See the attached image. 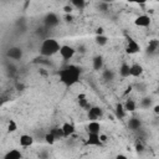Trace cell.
Returning <instances> with one entry per match:
<instances>
[{"label": "cell", "mask_w": 159, "mask_h": 159, "mask_svg": "<svg viewBox=\"0 0 159 159\" xmlns=\"http://www.w3.org/2000/svg\"><path fill=\"white\" fill-rule=\"evenodd\" d=\"M125 51H127V53H130V55L137 53V52L140 51V45L135 40H133L132 37H127V47H125Z\"/></svg>", "instance_id": "cell-5"}, {"label": "cell", "mask_w": 159, "mask_h": 159, "mask_svg": "<svg viewBox=\"0 0 159 159\" xmlns=\"http://www.w3.org/2000/svg\"><path fill=\"white\" fill-rule=\"evenodd\" d=\"M71 5H72V7H76L78 10H83L86 6V1L84 0H72Z\"/></svg>", "instance_id": "cell-21"}, {"label": "cell", "mask_w": 159, "mask_h": 159, "mask_svg": "<svg viewBox=\"0 0 159 159\" xmlns=\"http://www.w3.org/2000/svg\"><path fill=\"white\" fill-rule=\"evenodd\" d=\"M92 67L94 71H99L103 68V57L101 55H97L92 60Z\"/></svg>", "instance_id": "cell-14"}, {"label": "cell", "mask_w": 159, "mask_h": 159, "mask_svg": "<svg viewBox=\"0 0 159 159\" xmlns=\"http://www.w3.org/2000/svg\"><path fill=\"white\" fill-rule=\"evenodd\" d=\"M119 75H120V77H123V78L130 77V67H129L128 63L123 62V63L120 65V67H119Z\"/></svg>", "instance_id": "cell-17"}, {"label": "cell", "mask_w": 159, "mask_h": 159, "mask_svg": "<svg viewBox=\"0 0 159 159\" xmlns=\"http://www.w3.org/2000/svg\"><path fill=\"white\" fill-rule=\"evenodd\" d=\"M39 158H40V159H47V158H48V153H47V152H41V153L39 154Z\"/></svg>", "instance_id": "cell-31"}, {"label": "cell", "mask_w": 159, "mask_h": 159, "mask_svg": "<svg viewBox=\"0 0 159 159\" xmlns=\"http://www.w3.org/2000/svg\"><path fill=\"white\" fill-rule=\"evenodd\" d=\"M107 140H108V137H107L106 134H101V133H99V142H101L102 144H104V143H107Z\"/></svg>", "instance_id": "cell-29"}, {"label": "cell", "mask_w": 159, "mask_h": 159, "mask_svg": "<svg viewBox=\"0 0 159 159\" xmlns=\"http://www.w3.org/2000/svg\"><path fill=\"white\" fill-rule=\"evenodd\" d=\"M72 15H66V21H72Z\"/></svg>", "instance_id": "cell-35"}, {"label": "cell", "mask_w": 159, "mask_h": 159, "mask_svg": "<svg viewBox=\"0 0 159 159\" xmlns=\"http://www.w3.org/2000/svg\"><path fill=\"white\" fill-rule=\"evenodd\" d=\"M58 52H60V55H61V57L63 60H71L75 56L76 50L72 46H70V45H61Z\"/></svg>", "instance_id": "cell-3"}, {"label": "cell", "mask_w": 159, "mask_h": 159, "mask_svg": "<svg viewBox=\"0 0 159 159\" xmlns=\"http://www.w3.org/2000/svg\"><path fill=\"white\" fill-rule=\"evenodd\" d=\"M96 35H104V34H103V29H102V27H98L97 31H96Z\"/></svg>", "instance_id": "cell-34"}, {"label": "cell", "mask_w": 159, "mask_h": 159, "mask_svg": "<svg viewBox=\"0 0 159 159\" xmlns=\"http://www.w3.org/2000/svg\"><path fill=\"white\" fill-rule=\"evenodd\" d=\"M130 67V76L132 77H139V76H142L143 75V67H142V65H139V63H133V65H130L129 66Z\"/></svg>", "instance_id": "cell-12"}, {"label": "cell", "mask_w": 159, "mask_h": 159, "mask_svg": "<svg viewBox=\"0 0 159 159\" xmlns=\"http://www.w3.org/2000/svg\"><path fill=\"white\" fill-rule=\"evenodd\" d=\"M78 104H80V107H81V108H86L87 111L92 107V106L88 103V101L86 99V97H84V98H78Z\"/></svg>", "instance_id": "cell-25"}, {"label": "cell", "mask_w": 159, "mask_h": 159, "mask_svg": "<svg viewBox=\"0 0 159 159\" xmlns=\"http://www.w3.org/2000/svg\"><path fill=\"white\" fill-rule=\"evenodd\" d=\"M32 144H34V138L30 134H22V135H20V145L21 147L27 148V147H31Z\"/></svg>", "instance_id": "cell-11"}, {"label": "cell", "mask_w": 159, "mask_h": 159, "mask_svg": "<svg viewBox=\"0 0 159 159\" xmlns=\"http://www.w3.org/2000/svg\"><path fill=\"white\" fill-rule=\"evenodd\" d=\"M114 113H116V117H117L118 119H122V118L125 117V113H127V112L124 111L122 103H117V104H116V108H114Z\"/></svg>", "instance_id": "cell-19"}, {"label": "cell", "mask_w": 159, "mask_h": 159, "mask_svg": "<svg viewBox=\"0 0 159 159\" xmlns=\"http://www.w3.org/2000/svg\"><path fill=\"white\" fill-rule=\"evenodd\" d=\"M45 142L47 143V144H50V145H52L55 142H56V139H55V137H53V134L50 132V133H47V134H45Z\"/></svg>", "instance_id": "cell-27"}, {"label": "cell", "mask_w": 159, "mask_h": 159, "mask_svg": "<svg viewBox=\"0 0 159 159\" xmlns=\"http://www.w3.org/2000/svg\"><path fill=\"white\" fill-rule=\"evenodd\" d=\"M21 158H22V154H21V152L19 149H10L4 155L2 159H21Z\"/></svg>", "instance_id": "cell-15"}, {"label": "cell", "mask_w": 159, "mask_h": 159, "mask_svg": "<svg viewBox=\"0 0 159 159\" xmlns=\"http://www.w3.org/2000/svg\"><path fill=\"white\" fill-rule=\"evenodd\" d=\"M6 55H7V57H10L12 60H20L22 57V50L20 47H11V48H9Z\"/></svg>", "instance_id": "cell-9"}, {"label": "cell", "mask_w": 159, "mask_h": 159, "mask_svg": "<svg viewBox=\"0 0 159 159\" xmlns=\"http://www.w3.org/2000/svg\"><path fill=\"white\" fill-rule=\"evenodd\" d=\"M94 42H96L98 46H104V45H107V42H108V37H107L106 35H96Z\"/></svg>", "instance_id": "cell-20"}, {"label": "cell", "mask_w": 159, "mask_h": 159, "mask_svg": "<svg viewBox=\"0 0 159 159\" xmlns=\"http://www.w3.org/2000/svg\"><path fill=\"white\" fill-rule=\"evenodd\" d=\"M16 129H17V123L14 119H10L9 123H7V132L14 133V132H16Z\"/></svg>", "instance_id": "cell-24"}, {"label": "cell", "mask_w": 159, "mask_h": 159, "mask_svg": "<svg viewBox=\"0 0 159 159\" xmlns=\"http://www.w3.org/2000/svg\"><path fill=\"white\" fill-rule=\"evenodd\" d=\"M135 149H137V152H138V153H142V152H143V145L138 143V144L135 145Z\"/></svg>", "instance_id": "cell-32"}, {"label": "cell", "mask_w": 159, "mask_h": 159, "mask_svg": "<svg viewBox=\"0 0 159 159\" xmlns=\"http://www.w3.org/2000/svg\"><path fill=\"white\" fill-rule=\"evenodd\" d=\"M116 159H128V157L124 155V154H117L116 155Z\"/></svg>", "instance_id": "cell-33"}, {"label": "cell", "mask_w": 159, "mask_h": 159, "mask_svg": "<svg viewBox=\"0 0 159 159\" xmlns=\"http://www.w3.org/2000/svg\"><path fill=\"white\" fill-rule=\"evenodd\" d=\"M61 45L58 43L57 40L55 39H46L42 41L41 46H40V55L43 57H50L53 56L55 53H57L60 51Z\"/></svg>", "instance_id": "cell-2"}, {"label": "cell", "mask_w": 159, "mask_h": 159, "mask_svg": "<svg viewBox=\"0 0 159 159\" xmlns=\"http://www.w3.org/2000/svg\"><path fill=\"white\" fill-rule=\"evenodd\" d=\"M102 116H103V109H102L101 107H98V106H93V107H91V108L87 111V117H88L89 122L97 120V119H99Z\"/></svg>", "instance_id": "cell-4"}, {"label": "cell", "mask_w": 159, "mask_h": 159, "mask_svg": "<svg viewBox=\"0 0 159 159\" xmlns=\"http://www.w3.org/2000/svg\"><path fill=\"white\" fill-rule=\"evenodd\" d=\"M123 108H124V111H125V112H134V111L137 109V103H135L133 99L128 98V99L124 102Z\"/></svg>", "instance_id": "cell-18"}, {"label": "cell", "mask_w": 159, "mask_h": 159, "mask_svg": "<svg viewBox=\"0 0 159 159\" xmlns=\"http://www.w3.org/2000/svg\"><path fill=\"white\" fill-rule=\"evenodd\" d=\"M154 113H159V106H154Z\"/></svg>", "instance_id": "cell-36"}, {"label": "cell", "mask_w": 159, "mask_h": 159, "mask_svg": "<svg viewBox=\"0 0 159 159\" xmlns=\"http://www.w3.org/2000/svg\"><path fill=\"white\" fill-rule=\"evenodd\" d=\"M62 129V133H63V137H70L75 133V125L72 123H68V122H65L61 127Z\"/></svg>", "instance_id": "cell-10"}, {"label": "cell", "mask_w": 159, "mask_h": 159, "mask_svg": "<svg viewBox=\"0 0 159 159\" xmlns=\"http://www.w3.org/2000/svg\"><path fill=\"white\" fill-rule=\"evenodd\" d=\"M134 24L137 26H139V27H148L150 25V17L148 15H144V14L143 15H139V16L135 17Z\"/></svg>", "instance_id": "cell-7"}, {"label": "cell", "mask_w": 159, "mask_h": 159, "mask_svg": "<svg viewBox=\"0 0 159 159\" xmlns=\"http://www.w3.org/2000/svg\"><path fill=\"white\" fill-rule=\"evenodd\" d=\"M51 133L53 134V137H55L56 140L60 139V138H63V133H62V129L61 128H55V129L51 130Z\"/></svg>", "instance_id": "cell-26"}, {"label": "cell", "mask_w": 159, "mask_h": 159, "mask_svg": "<svg viewBox=\"0 0 159 159\" xmlns=\"http://www.w3.org/2000/svg\"><path fill=\"white\" fill-rule=\"evenodd\" d=\"M87 133L88 134H99L101 133V124L97 120H92L87 125Z\"/></svg>", "instance_id": "cell-8"}, {"label": "cell", "mask_w": 159, "mask_h": 159, "mask_svg": "<svg viewBox=\"0 0 159 159\" xmlns=\"http://www.w3.org/2000/svg\"><path fill=\"white\" fill-rule=\"evenodd\" d=\"M63 11H65V14H66V15H71V12L73 11V7H72V5H71V4H68V5H65V6H63Z\"/></svg>", "instance_id": "cell-28"}, {"label": "cell", "mask_w": 159, "mask_h": 159, "mask_svg": "<svg viewBox=\"0 0 159 159\" xmlns=\"http://www.w3.org/2000/svg\"><path fill=\"white\" fill-rule=\"evenodd\" d=\"M142 127V122L139 118L137 117H132L128 119V128L132 129V130H138L139 128Z\"/></svg>", "instance_id": "cell-13"}, {"label": "cell", "mask_w": 159, "mask_h": 159, "mask_svg": "<svg viewBox=\"0 0 159 159\" xmlns=\"http://www.w3.org/2000/svg\"><path fill=\"white\" fill-rule=\"evenodd\" d=\"M153 104V101L150 97H144L142 101H140V107L142 108H150Z\"/></svg>", "instance_id": "cell-23"}, {"label": "cell", "mask_w": 159, "mask_h": 159, "mask_svg": "<svg viewBox=\"0 0 159 159\" xmlns=\"http://www.w3.org/2000/svg\"><path fill=\"white\" fill-rule=\"evenodd\" d=\"M87 144L88 145H94V147H101L102 143L99 142V134H88Z\"/></svg>", "instance_id": "cell-16"}, {"label": "cell", "mask_w": 159, "mask_h": 159, "mask_svg": "<svg viewBox=\"0 0 159 159\" xmlns=\"http://www.w3.org/2000/svg\"><path fill=\"white\" fill-rule=\"evenodd\" d=\"M58 76L61 83H63L66 87H71L80 81L81 68L76 65H67L60 71Z\"/></svg>", "instance_id": "cell-1"}, {"label": "cell", "mask_w": 159, "mask_h": 159, "mask_svg": "<svg viewBox=\"0 0 159 159\" xmlns=\"http://www.w3.org/2000/svg\"><path fill=\"white\" fill-rule=\"evenodd\" d=\"M58 24V16L55 12H48L45 16V25L47 27H55Z\"/></svg>", "instance_id": "cell-6"}, {"label": "cell", "mask_w": 159, "mask_h": 159, "mask_svg": "<svg viewBox=\"0 0 159 159\" xmlns=\"http://www.w3.org/2000/svg\"><path fill=\"white\" fill-rule=\"evenodd\" d=\"M107 7H108V5H107L106 2H99V4H98V9H99V10H103V11H104V10H107Z\"/></svg>", "instance_id": "cell-30"}, {"label": "cell", "mask_w": 159, "mask_h": 159, "mask_svg": "<svg viewBox=\"0 0 159 159\" xmlns=\"http://www.w3.org/2000/svg\"><path fill=\"white\" fill-rule=\"evenodd\" d=\"M102 77H103V80L107 81V82H108V81H112V80L114 78V72H113L112 70H108V68H107V70L103 71Z\"/></svg>", "instance_id": "cell-22"}]
</instances>
